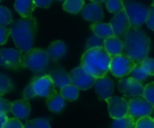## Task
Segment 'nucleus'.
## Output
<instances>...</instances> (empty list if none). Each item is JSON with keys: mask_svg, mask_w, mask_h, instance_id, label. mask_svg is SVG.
I'll return each mask as SVG.
<instances>
[{"mask_svg": "<svg viewBox=\"0 0 154 128\" xmlns=\"http://www.w3.org/2000/svg\"><path fill=\"white\" fill-rule=\"evenodd\" d=\"M122 43V54L131 58L136 64H140L147 58L150 47V39L142 30L131 27L123 36Z\"/></svg>", "mask_w": 154, "mask_h": 128, "instance_id": "1", "label": "nucleus"}, {"mask_svg": "<svg viewBox=\"0 0 154 128\" xmlns=\"http://www.w3.org/2000/svg\"><path fill=\"white\" fill-rule=\"evenodd\" d=\"M111 61L112 56L104 47H96L85 52L81 59V67L86 73L98 79L106 76L110 70Z\"/></svg>", "mask_w": 154, "mask_h": 128, "instance_id": "2", "label": "nucleus"}, {"mask_svg": "<svg viewBox=\"0 0 154 128\" xmlns=\"http://www.w3.org/2000/svg\"><path fill=\"white\" fill-rule=\"evenodd\" d=\"M11 36L17 48L22 53L32 49L36 32V20L35 17L21 18L11 25Z\"/></svg>", "mask_w": 154, "mask_h": 128, "instance_id": "3", "label": "nucleus"}, {"mask_svg": "<svg viewBox=\"0 0 154 128\" xmlns=\"http://www.w3.org/2000/svg\"><path fill=\"white\" fill-rule=\"evenodd\" d=\"M49 55L46 51L40 48H32L22 58L23 67L28 68L35 73L45 70L49 63Z\"/></svg>", "mask_w": 154, "mask_h": 128, "instance_id": "4", "label": "nucleus"}, {"mask_svg": "<svg viewBox=\"0 0 154 128\" xmlns=\"http://www.w3.org/2000/svg\"><path fill=\"white\" fill-rule=\"evenodd\" d=\"M124 10L130 19L132 28H139L146 23L149 8L144 4L135 1V0H125Z\"/></svg>", "mask_w": 154, "mask_h": 128, "instance_id": "5", "label": "nucleus"}, {"mask_svg": "<svg viewBox=\"0 0 154 128\" xmlns=\"http://www.w3.org/2000/svg\"><path fill=\"white\" fill-rule=\"evenodd\" d=\"M137 64L129 56L122 54L112 57L110 71L115 77L123 78L130 75Z\"/></svg>", "mask_w": 154, "mask_h": 128, "instance_id": "6", "label": "nucleus"}, {"mask_svg": "<svg viewBox=\"0 0 154 128\" xmlns=\"http://www.w3.org/2000/svg\"><path fill=\"white\" fill-rule=\"evenodd\" d=\"M23 55L18 49L2 48L0 49V67L9 69L24 68L22 64Z\"/></svg>", "mask_w": 154, "mask_h": 128, "instance_id": "7", "label": "nucleus"}, {"mask_svg": "<svg viewBox=\"0 0 154 128\" xmlns=\"http://www.w3.org/2000/svg\"><path fill=\"white\" fill-rule=\"evenodd\" d=\"M70 82L80 90H87L94 86L96 78L85 72L82 67H75L68 73Z\"/></svg>", "mask_w": 154, "mask_h": 128, "instance_id": "8", "label": "nucleus"}, {"mask_svg": "<svg viewBox=\"0 0 154 128\" xmlns=\"http://www.w3.org/2000/svg\"><path fill=\"white\" fill-rule=\"evenodd\" d=\"M128 114L133 118H141L149 116L154 109V106L143 97H135L129 101Z\"/></svg>", "mask_w": 154, "mask_h": 128, "instance_id": "9", "label": "nucleus"}, {"mask_svg": "<svg viewBox=\"0 0 154 128\" xmlns=\"http://www.w3.org/2000/svg\"><path fill=\"white\" fill-rule=\"evenodd\" d=\"M119 90L126 97H143L144 86L142 84L131 77L121 78L118 83Z\"/></svg>", "mask_w": 154, "mask_h": 128, "instance_id": "10", "label": "nucleus"}, {"mask_svg": "<svg viewBox=\"0 0 154 128\" xmlns=\"http://www.w3.org/2000/svg\"><path fill=\"white\" fill-rule=\"evenodd\" d=\"M31 83L36 96L47 98L56 91L54 88V83L49 75L34 77Z\"/></svg>", "mask_w": 154, "mask_h": 128, "instance_id": "11", "label": "nucleus"}, {"mask_svg": "<svg viewBox=\"0 0 154 128\" xmlns=\"http://www.w3.org/2000/svg\"><path fill=\"white\" fill-rule=\"evenodd\" d=\"M108 105L109 114L113 119H119L128 114L129 102L123 97L112 96L105 100Z\"/></svg>", "mask_w": 154, "mask_h": 128, "instance_id": "12", "label": "nucleus"}, {"mask_svg": "<svg viewBox=\"0 0 154 128\" xmlns=\"http://www.w3.org/2000/svg\"><path fill=\"white\" fill-rule=\"evenodd\" d=\"M110 24L112 27L114 36L118 38L123 37L127 34V32L131 28L130 19L125 10H122L115 14L112 18Z\"/></svg>", "mask_w": 154, "mask_h": 128, "instance_id": "13", "label": "nucleus"}, {"mask_svg": "<svg viewBox=\"0 0 154 128\" xmlns=\"http://www.w3.org/2000/svg\"><path fill=\"white\" fill-rule=\"evenodd\" d=\"M94 88L99 98L102 100H106L112 97L113 94L114 83L110 77L104 76V77L96 79V82L94 84Z\"/></svg>", "mask_w": 154, "mask_h": 128, "instance_id": "14", "label": "nucleus"}, {"mask_svg": "<svg viewBox=\"0 0 154 128\" xmlns=\"http://www.w3.org/2000/svg\"><path fill=\"white\" fill-rule=\"evenodd\" d=\"M82 16L87 21L99 23L103 20L104 17L103 7L101 4L98 3H90L88 5H85L82 10Z\"/></svg>", "mask_w": 154, "mask_h": 128, "instance_id": "15", "label": "nucleus"}, {"mask_svg": "<svg viewBox=\"0 0 154 128\" xmlns=\"http://www.w3.org/2000/svg\"><path fill=\"white\" fill-rule=\"evenodd\" d=\"M12 114L19 120H26L30 114L31 105L27 99L17 100L12 104Z\"/></svg>", "mask_w": 154, "mask_h": 128, "instance_id": "16", "label": "nucleus"}, {"mask_svg": "<svg viewBox=\"0 0 154 128\" xmlns=\"http://www.w3.org/2000/svg\"><path fill=\"white\" fill-rule=\"evenodd\" d=\"M15 9L23 17H31L36 8L34 0H15Z\"/></svg>", "mask_w": 154, "mask_h": 128, "instance_id": "17", "label": "nucleus"}, {"mask_svg": "<svg viewBox=\"0 0 154 128\" xmlns=\"http://www.w3.org/2000/svg\"><path fill=\"white\" fill-rule=\"evenodd\" d=\"M104 49L106 52L112 57L122 54L123 51V43L120 38L113 36L107 39H104Z\"/></svg>", "mask_w": 154, "mask_h": 128, "instance_id": "18", "label": "nucleus"}, {"mask_svg": "<svg viewBox=\"0 0 154 128\" xmlns=\"http://www.w3.org/2000/svg\"><path fill=\"white\" fill-rule=\"evenodd\" d=\"M46 52L49 55V59L55 62L64 55L66 52V45L62 40H56L48 46Z\"/></svg>", "mask_w": 154, "mask_h": 128, "instance_id": "19", "label": "nucleus"}, {"mask_svg": "<svg viewBox=\"0 0 154 128\" xmlns=\"http://www.w3.org/2000/svg\"><path fill=\"white\" fill-rule=\"evenodd\" d=\"M91 29L94 36L103 39H107L115 36L111 24L108 23H94L91 26Z\"/></svg>", "mask_w": 154, "mask_h": 128, "instance_id": "20", "label": "nucleus"}, {"mask_svg": "<svg viewBox=\"0 0 154 128\" xmlns=\"http://www.w3.org/2000/svg\"><path fill=\"white\" fill-rule=\"evenodd\" d=\"M49 76L53 79V81L54 83V86L59 87L60 89L71 84L68 74L63 68L58 67V68H55V69L52 70L49 73Z\"/></svg>", "mask_w": 154, "mask_h": 128, "instance_id": "21", "label": "nucleus"}, {"mask_svg": "<svg viewBox=\"0 0 154 128\" xmlns=\"http://www.w3.org/2000/svg\"><path fill=\"white\" fill-rule=\"evenodd\" d=\"M46 104H47L48 109L51 112L60 113L65 105V100L58 92L55 91L53 95L47 97Z\"/></svg>", "mask_w": 154, "mask_h": 128, "instance_id": "22", "label": "nucleus"}, {"mask_svg": "<svg viewBox=\"0 0 154 128\" xmlns=\"http://www.w3.org/2000/svg\"><path fill=\"white\" fill-rule=\"evenodd\" d=\"M85 0H64L63 8L66 12L78 14L85 8Z\"/></svg>", "mask_w": 154, "mask_h": 128, "instance_id": "23", "label": "nucleus"}, {"mask_svg": "<svg viewBox=\"0 0 154 128\" xmlns=\"http://www.w3.org/2000/svg\"><path fill=\"white\" fill-rule=\"evenodd\" d=\"M136 123L135 118L127 114L122 118L114 119L112 122L111 128H134Z\"/></svg>", "mask_w": 154, "mask_h": 128, "instance_id": "24", "label": "nucleus"}, {"mask_svg": "<svg viewBox=\"0 0 154 128\" xmlns=\"http://www.w3.org/2000/svg\"><path fill=\"white\" fill-rule=\"evenodd\" d=\"M79 88H77L75 86L70 84L63 88L60 89V95L63 97L64 100L67 101H74L78 98L79 95Z\"/></svg>", "mask_w": 154, "mask_h": 128, "instance_id": "25", "label": "nucleus"}, {"mask_svg": "<svg viewBox=\"0 0 154 128\" xmlns=\"http://www.w3.org/2000/svg\"><path fill=\"white\" fill-rule=\"evenodd\" d=\"M24 128H51V126L46 118H36L27 121Z\"/></svg>", "mask_w": 154, "mask_h": 128, "instance_id": "26", "label": "nucleus"}, {"mask_svg": "<svg viewBox=\"0 0 154 128\" xmlns=\"http://www.w3.org/2000/svg\"><path fill=\"white\" fill-rule=\"evenodd\" d=\"M105 3L107 10L114 15L124 10V3L122 0H106Z\"/></svg>", "mask_w": 154, "mask_h": 128, "instance_id": "27", "label": "nucleus"}, {"mask_svg": "<svg viewBox=\"0 0 154 128\" xmlns=\"http://www.w3.org/2000/svg\"><path fill=\"white\" fill-rule=\"evenodd\" d=\"M13 22L11 11L6 7H0V27H6Z\"/></svg>", "mask_w": 154, "mask_h": 128, "instance_id": "28", "label": "nucleus"}, {"mask_svg": "<svg viewBox=\"0 0 154 128\" xmlns=\"http://www.w3.org/2000/svg\"><path fill=\"white\" fill-rule=\"evenodd\" d=\"M13 89L11 80L5 75L0 74V96H2Z\"/></svg>", "mask_w": 154, "mask_h": 128, "instance_id": "29", "label": "nucleus"}, {"mask_svg": "<svg viewBox=\"0 0 154 128\" xmlns=\"http://www.w3.org/2000/svg\"><path fill=\"white\" fill-rule=\"evenodd\" d=\"M130 75H131V78H133V79H135L140 83L145 81L149 76V75L144 71V69L140 67V64H137L136 67H134V69L131 71V73Z\"/></svg>", "mask_w": 154, "mask_h": 128, "instance_id": "30", "label": "nucleus"}, {"mask_svg": "<svg viewBox=\"0 0 154 128\" xmlns=\"http://www.w3.org/2000/svg\"><path fill=\"white\" fill-rule=\"evenodd\" d=\"M134 128H154V119L150 116H144L136 120Z\"/></svg>", "mask_w": 154, "mask_h": 128, "instance_id": "31", "label": "nucleus"}, {"mask_svg": "<svg viewBox=\"0 0 154 128\" xmlns=\"http://www.w3.org/2000/svg\"><path fill=\"white\" fill-rule=\"evenodd\" d=\"M140 67L144 69V71L149 76H154V58H145L140 64Z\"/></svg>", "mask_w": 154, "mask_h": 128, "instance_id": "32", "label": "nucleus"}, {"mask_svg": "<svg viewBox=\"0 0 154 128\" xmlns=\"http://www.w3.org/2000/svg\"><path fill=\"white\" fill-rule=\"evenodd\" d=\"M143 98H145L154 106V82L146 85V86L144 87Z\"/></svg>", "mask_w": 154, "mask_h": 128, "instance_id": "33", "label": "nucleus"}, {"mask_svg": "<svg viewBox=\"0 0 154 128\" xmlns=\"http://www.w3.org/2000/svg\"><path fill=\"white\" fill-rule=\"evenodd\" d=\"M87 50L96 47H103L104 45V39L100 38L96 36H91L87 41Z\"/></svg>", "mask_w": 154, "mask_h": 128, "instance_id": "34", "label": "nucleus"}, {"mask_svg": "<svg viewBox=\"0 0 154 128\" xmlns=\"http://www.w3.org/2000/svg\"><path fill=\"white\" fill-rule=\"evenodd\" d=\"M11 35L10 28H7L6 27H0V45H5Z\"/></svg>", "mask_w": 154, "mask_h": 128, "instance_id": "35", "label": "nucleus"}, {"mask_svg": "<svg viewBox=\"0 0 154 128\" xmlns=\"http://www.w3.org/2000/svg\"><path fill=\"white\" fill-rule=\"evenodd\" d=\"M12 104L10 101L3 98L2 96H0V113H8L11 112L12 108Z\"/></svg>", "mask_w": 154, "mask_h": 128, "instance_id": "36", "label": "nucleus"}, {"mask_svg": "<svg viewBox=\"0 0 154 128\" xmlns=\"http://www.w3.org/2000/svg\"><path fill=\"white\" fill-rule=\"evenodd\" d=\"M4 128H24L23 123L17 118H10L7 122Z\"/></svg>", "mask_w": 154, "mask_h": 128, "instance_id": "37", "label": "nucleus"}, {"mask_svg": "<svg viewBox=\"0 0 154 128\" xmlns=\"http://www.w3.org/2000/svg\"><path fill=\"white\" fill-rule=\"evenodd\" d=\"M23 96H24V99H31V98H34L36 96L34 89H33V85L32 83L30 82L29 85L25 88L24 92H23Z\"/></svg>", "mask_w": 154, "mask_h": 128, "instance_id": "38", "label": "nucleus"}, {"mask_svg": "<svg viewBox=\"0 0 154 128\" xmlns=\"http://www.w3.org/2000/svg\"><path fill=\"white\" fill-rule=\"evenodd\" d=\"M146 25L150 30L154 31V6H151V8H149Z\"/></svg>", "mask_w": 154, "mask_h": 128, "instance_id": "39", "label": "nucleus"}, {"mask_svg": "<svg viewBox=\"0 0 154 128\" xmlns=\"http://www.w3.org/2000/svg\"><path fill=\"white\" fill-rule=\"evenodd\" d=\"M35 3L36 4V7L38 8H48L53 0H34Z\"/></svg>", "mask_w": 154, "mask_h": 128, "instance_id": "40", "label": "nucleus"}, {"mask_svg": "<svg viewBox=\"0 0 154 128\" xmlns=\"http://www.w3.org/2000/svg\"><path fill=\"white\" fill-rule=\"evenodd\" d=\"M8 119L9 118L6 113H0V128H4Z\"/></svg>", "mask_w": 154, "mask_h": 128, "instance_id": "41", "label": "nucleus"}, {"mask_svg": "<svg viewBox=\"0 0 154 128\" xmlns=\"http://www.w3.org/2000/svg\"><path fill=\"white\" fill-rule=\"evenodd\" d=\"M91 1H92L93 3H98V4H101V3L105 2L106 0H91Z\"/></svg>", "mask_w": 154, "mask_h": 128, "instance_id": "42", "label": "nucleus"}, {"mask_svg": "<svg viewBox=\"0 0 154 128\" xmlns=\"http://www.w3.org/2000/svg\"><path fill=\"white\" fill-rule=\"evenodd\" d=\"M152 6H154V0H152Z\"/></svg>", "mask_w": 154, "mask_h": 128, "instance_id": "43", "label": "nucleus"}, {"mask_svg": "<svg viewBox=\"0 0 154 128\" xmlns=\"http://www.w3.org/2000/svg\"><path fill=\"white\" fill-rule=\"evenodd\" d=\"M60 1H63V0H60Z\"/></svg>", "mask_w": 154, "mask_h": 128, "instance_id": "44", "label": "nucleus"}, {"mask_svg": "<svg viewBox=\"0 0 154 128\" xmlns=\"http://www.w3.org/2000/svg\"><path fill=\"white\" fill-rule=\"evenodd\" d=\"M0 2H1V0H0Z\"/></svg>", "mask_w": 154, "mask_h": 128, "instance_id": "45", "label": "nucleus"}]
</instances>
